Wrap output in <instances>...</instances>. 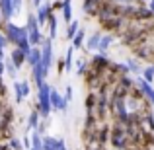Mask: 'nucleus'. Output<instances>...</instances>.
Masks as SVG:
<instances>
[{
  "mask_svg": "<svg viewBox=\"0 0 154 150\" xmlns=\"http://www.w3.org/2000/svg\"><path fill=\"white\" fill-rule=\"evenodd\" d=\"M6 41H12L16 45V49L23 51L26 55L31 49L29 41H27L26 27H18L16 23H12V22H6Z\"/></svg>",
  "mask_w": 154,
  "mask_h": 150,
  "instance_id": "nucleus-1",
  "label": "nucleus"
},
{
  "mask_svg": "<svg viewBox=\"0 0 154 150\" xmlns=\"http://www.w3.org/2000/svg\"><path fill=\"white\" fill-rule=\"evenodd\" d=\"M39 98H37V113L39 117H43V119H47V117L51 115V103H49V94H51V88L49 84L43 80L41 84H39Z\"/></svg>",
  "mask_w": 154,
  "mask_h": 150,
  "instance_id": "nucleus-2",
  "label": "nucleus"
},
{
  "mask_svg": "<svg viewBox=\"0 0 154 150\" xmlns=\"http://www.w3.org/2000/svg\"><path fill=\"white\" fill-rule=\"evenodd\" d=\"M26 33H27V41H29L31 47H39V45H41L43 37H41V33H39V26H37V20H35V14L27 16Z\"/></svg>",
  "mask_w": 154,
  "mask_h": 150,
  "instance_id": "nucleus-3",
  "label": "nucleus"
},
{
  "mask_svg": "<svg viewBox=\"0 0 154 150\" xmlns=\"http://www.w3.org/2000/svg\"><path fill=\"white\" fill-rule=\"evenodd\" d=\"M43 47H41V66H43V72L45 74H49V68L53 64V45H51V39H45V41H41Z\"/></svg>",
  "mask_w": 154,
  "mask_h": 150,
  "instance_id": "nucleus-4",
  "label": "nucleus"
},
{
  "mask_svg": "<svg viewBox=\"0 0 154 150\" xmlns=\"http://www.w3.org/2000/svg\"><path fill=\"white\" fill-rule=\"evenodd\" d=\"M113 107H115L117 119L123 121V123H129V111H127V105H125L123 96H117V98L113 99Z\"/></svg>",
  "mask_w": 154,
  "mask_h": 150,
  "instance_id": "nucleus-5",
  "label": "nucleus"
},
{
  "mask_svg": "<svg viewBox=\"0 0 154 150\" xmlns=\"http://www.w3.org/2000/svg\"><path fill=\"white\" fill-rule=\"evenodd\" d=\"M49 103H51V109H57V111H66V107H68L64 98L55 90H51V94H49Z\"/></svg>",
  "mask_w": 154,
  "mask_h": 150,
  "instance_id": "nucleus-6",
  "label": "nucleus"
},
{
  "mask_svg": "<svg viewBox=\"0 0 154 150\" xmlns=\"http://www.w3.org/2000/svg\"><path fill=\"white\" fill-rule=\"evenodd\" d=\"M51 4L49 2H43V4H39L37 6V14H35V20H37V26H45L47 23V20H49V16H51Z\"/></svg>",
  "mask_w": 154,
  "mask_h": 150,
  "instance_id": "nucleus-7",
  "label": "nucleus"
},
{
  "mask_svg": "<svg viewBox=\"0 0 154 150\" xmlns=\"http://www.w3.org/2000/svg\"><path fill=\"white\" fill-rule=\"evenodd\" d=\"M0 18H2V23L10 22V18H12V2L10 0H0Z\"/></svg>",
  "mask_w": 154,
  "mask_h": 150,
  "instance_id": "nucleus-8",
  "label": "nucleus"
},
{
  "mask_svg": "<svg viewBox=\"0 0 154 150\" xmlns=\"http://www.w3.org/2000/svg\"><path fill=\"white\" fill-rule=\"evenodd\" d=\"M113 146H115L117 150H123L125 146H127V140H125V133L121 131V129H115L113 131Z\"/></svg>",
  "mask_w": 154,
  "mask_h": 150,
  "instance_id": "nucleus-9",
  "label": "nucleus"
},
{
  "mask_svg": "<svg viewBox=\"0 0 154 150\" xmlns=\"http://www.w3.org/2000/svg\"><path fill=\"white\" fill-rule=\"evenodd\" d=\"M26 60L31 64V66H35V64L41 60V49H39V47H31L29 53L26 55Z\"/></svg>",
  "mask_w": 154,
  "mask_h": 150,
  "instance_id": "nucleus-10",
  "label": "nucleus"
},
{
  "mask_svg": "<svg viewBox=\"0 0 154 150\" xmlns=\"http://www.w3.org/2000/svg\"><path fill=\"white\" fill-rule=\"evenodd\" d=\"M139 90L143 92V94L148 98V101H150V103L154 105V90H152V86H150V84H148V82H144V80L140 78V80H139Z\"/></svg>",
  "mask_w": 154,
  "mask_h": 150,
  "instance_id": "nucleus-11",
  "label": "nucleus"
},
{
  "mask_svg": "<svg viewBox=\"0 0 154 150\" xmlns=\"http://www.w3.org/2000/svg\"><path fill=\"white\" fill-rule=\"evenodd\" d=\"M60 10H63L64 22L70 23L72 22V2H70V0H63V2H60Z\"/></svg>",
  "mask_w": 154,
  "mask_h": 150,
  "instance_id": "nucleus-12",
  "label": "nucleus"
},
{
  "mask_svg": "<svg viewBox=\"0 0 154 150\" xmlns=\"http://www.w3.org/2000/svg\"><path fill=\"white\" fill-rule=\"evenodd\" d=\"M23 60H26V53H23V51H20V49H14V51H12V59H10V63L14 64L16 68L22 66Z\"/></svg>",
  "mask_w": 154,
  "mask_h": 150,
  "instance_id": "nucleus-13",
  "label": "nucleus"
},
{
  "mask_svg": "<svg viewBox=\"0 0 154 150\" xmlns=\"http://www.w3.org/2000/svg\"><path fill=\"white\" fill-rule=\"evenodd\" d=\"M84 35H86V33H84V29H78V31L74 33V37L70 39V41H72V45H70L72 49H78V47L82 45V41H84Z\"/></svg>",
  "mask_w": 154,
  "mask_h": 150,
  "instance_id": "nucleus-14",
  "label": "nucleus"
},
{
  "mask_svg": "<svg viewBox=\"0 0 154 150\" xmlns=\"http://www.w3.org/2000/svg\"><path fill=\"white\" fill-rule=\"evenodd\" d=\"M47 22H49V39L53 41V39L57 37V18L55 16H49V20H47Z\"/></svg>",
  "mask_w": 154,
  "mask_h": 150,
  "instance_id": "nucleus-15",
  "label": "nucleus"
},
{
  "mask_svg": "<svg viewBox=\"0 0 154 150\" xmlns=\"http://www.w3.org/2000/svg\"><path fill=\"white\" fill-rule=\"evenodd\" d=\"M111 41H113V37H111V35H103V37H100L98 49L102 51V53H105V51H107V47L111 45Z\"/></svg>",
  "mask_w": 154,
  "mask_h": 150,
  "instance_id": "nucleus-16",
  "label": "nucleus"
},
{
  "mask_svg": "<svg viewBox=\"0 0 154 150\" xmlns=\"http://www.w3.org/2000/svg\"><path fill=\"white\" fill-rule=\"evenodd\" d=\"M98 2H100V0H84V8H82V10L86 12V14H94Z\"/></svg>",
  "mask_w": 154,
  "mask_h": 150,
  "instance_id": "nucleus-17",
  "label": "nucleus"
},
{
  "mask_svg": "<svg viewBox=\"0 0 154 150\" xmlns=\"http://www.w3.org/2000/svg\"><path fill=\"white\" fill-rule=\"evenodd\" d=\"M78 29H80L78 22H76V20H74V22H70V23H68V29H66V37L72 39V37H74V33H76Z\"/></svg>",
  "mask_w": 154,
  "mask_h": 150,
  "instance_id": "nucleus-18",
  "label": "nucleus"
},
{
  "mask_svg": "<svg viewBox=\"0 0 154 150\" xmlns=\"http://www.w3.org/2000/svg\"><path fill=\"white\" fill-rule=\"evenodd\" d=\"M100 37H102V35H100V33H94V35H92V37L88 39V43H86V45H88V49H92V51H94V49H98Z\"/></svg>",
  "mask_w": 154,
  "mask_h": 150,
  "instance_id": "nucleus-19",
  "label": "nucleus"
},
{
  "mask_svg": "<svg viewBox=\"0 0 154 150\" xmlns=\"http://www.w3.org/2000/svg\"><path fill=\"white\" fill-rule=\"evenodd\" d=\"M37 125H39V113L33 111L29 115V125H27V129H37Z\"/></svg>",
  "mask_w": 154,
  "mask_h": 150,
  "instance_id": "nucleus-20",
  "label": "nucleus"
},
{
  "mask_svg": "<svg viewBox=\"0 0 154 150\" xmlns=\"http://www.w3.org/2000/svg\"><path fill=\"white\" fill-rule=\"evenodd\" d=\"M10 2H12V16H18L20 12H22L23 0H10Z\"/></svg>",
  "mask_w": 154,
  "mask_h": 150,
  "instance_id": "nucleus-21",
  "label": "nucleus"
},
{
  "mask_svg": "<svg viewBox=\"0 0 154 150\" xmlns=\"http://www.w3.org/2000/svg\"><path fill=\"white\" fill-rule=\"evenodd\" d=\"M143 80H144V82H148V84L154 80V68H152V66H148L146 70L143 72Z\"/></svg>",
  "mask_w": 154,
  "mask_h": 150,
  "instance_id": "nucleus-22",
  "label": "nucleus"
},
{
  "mask_svg": "<svg viewBox=\"0 0 154 150\" xmlns=\"http://www.w3.org/2000/svg\"><path fill=\"white\" fill-rule=\"evenodd\" d=\"M18 86H20V94H22V98L29 96V84H27V82H18Z\"/></svg>",
  "mask_w": 154,
  "mask_h": 150,
  "instance_id": "nucleus-23",
  "label": "nucleus"
},
{
  "mask_svg": "<svg viewBox=\"0 0 154 150\" xmlns=\"http://www.w3.org/2000/svg\"><path fill=\"white\" fill-rule=\"evenodd\" d=\"M72 55H74V49H72V47H68V51H66V60H64V64H66L68 70L72 68Z\"/></svg>",
  "mask_w": 154,
  "mask_h": 150,
  "instance_id": "nucleus-24",
  "label": "nucleus"
},
{
  "mask_svg": "<svg viewBox=\"0 0 154 150\" xmlns=\"http://www.w3.org/2000/svg\"><path fill=\"white\" fill-rule=\"evenodd\" d=\"M127 68L131 72H140V66H139V63H137L135 59H129V63H127Z\"/></svg>",
  "mask_w": 154,
  "mask_h": 150,
  "instance_id": "nucleus-25",
  "label": "nucleus"
},
{
  "mask_svg": "<svg viewBox=\"0 0 154 150\" xmlns=\"http://www.w3.org/2000/svg\"><path fill=\"white\" fill-rule=\"evenodd\" d=\"M4 68H6V72H8V74L12 76V78H14V76H16V70H18V68H16L14 64L10 63V60H6V64H4Z\"/></svg>",
  "mask_w": 154,
  "mask_h": 150,
  "instance_id": "nucleus-26",
  "label": "nucleus"
},
{
  "mask_svg": "<svg viewBox=\"0 0 154 150\" xmlns=\"http://www.w3.org/2000/svg\"><path fill=\"white\" fill-rule=\"evenodd\" d=\"M53 150H68V148H66V142H64L63 139H57V140H55V146H53Z\"/></svg>",
  "mask_w": 154,
  "mask_h": 150,
  "instance_id": "nucleus-27",
  "label": "nucleus"
},
{
  "mask_svg": "<svg viewBox=\"0 0 154 150\" xmlns=\"http://www.w3.org/2000/svg\"><path fill=\"white\" fill-rule=\"evenodd\" d=\"M94 105H96V98H94V96H88V99H86V107H88V109H92Z\"/></svg>",
  "mask_w": 154,
  "mask_h": 150,
  "instance_id": "nucleus-28",
  "label": "nucleus"
},
{
  "mask_svg": "<svg viewBox=\"0 0 154 150\" xmlns=\"http://www.w3.org/2000/svg\"><path fill=\"white\" fill-rule=\"evenodd\" d=\"M10 148H12V150H22V144H20L16 139H12V140H10Z\"/></svg>",
  "mask_w": 154,
  "mask_h": 150,
  "instance_id": "nucleus-29",
  "label": "nucleus"
},
{
  "mask_svg": "<svg viewBox=\"0 0 154 150\" xmlns=\"http://www.w3.org/2000/svg\"><path fill=\"white\" fill-rule=\"evenodd\" d=\"M63 98H64V101H66V103L72 99V88H70V86H66V94H64Z\"/></svg>",
  "mask_w": 154,
  "mask_h": 150,
  "instance_id": "nucleus-30",
  "label": "nucleus"
},
{
  "mask_svg": "<svg viewBox=\"0 0 154 150\" xmlns=\"http://www.w3.org/2000/svg\"><path fill=\"white\" fill-rule=\"evenodd\" d=\"M6 35H2V33H0V51H4V47H6Z\"/></svg>",
  "mask_w": 154,
  "mask_h": 150,
  "instance_id": "nucleus-31",
  "label": "nucleus"
},
{
  "mask_svg": "<svg viewBox=\"0 0 154 150\" xmlns=\"http://www.w3.org/2000/svg\"><path fill=\"white\" fill-rule=\"evenodd\" d=\"M121 84H123V88H131V80H129V78H125V76L121 78Z\"/></svg>",
  "mask_w": 154,
  "mask_h": 150,
  "instance_id": "nucleus-32",
  "label": "nucleus"
},
{
  "mask_svg": "<svg viewBox=\"0 0 154 150\" xmlns=\"http://www.w3.org/2000/svg\"><path fill=\"white\" fill-rule=\"evenodd\" d=\"M84 68H86V63H84V60H78V72H84Z\"/></svg>",
  "mask_w": 154,
  "mask_h": 150,
  "instance_id": "nucleus-33",
  "label": "nucleus"
},
{
  "mask_svg": "<svg viewBox=\"0 0 154 150\" xmlns=\"http://www.w3.org/2000/svg\"><path fill=\"white\" fill-rule=\"evenodd\" d=\"M23 144H26V148H27V150L31 148V140H29V139H23Z\"/></svg>",
  "mask_w": 154,
  "mask_h": 150,
  "instance_id": "nucleus-34",
  "label": "nucleus"
},
{
  "mask_svg": "<svg viewBox=\"0 0 154 150\" xmlns=\"http://www.w3.org/2000/svg\"><path fill=\"white\" fill-rule=\"evenodd\" d=\"M148 12H150V14H154V0L150 2V6H148Z\"/></svg>",
  "mask_w": 154,
  "mask_h": 150,
  "instance_id": "nucleus-35",
  "label": "nucleus"
},
{
  "mask_svg": "<svg viewBox=\"0 0 154 150\" xmlns=\"http://www.w3.org/2000/svg\"><path fill=\"white\" fill-rule=\"evenodd\" d=\"M43 150H53V146H49V144H43Z\"/></svg>",
  "mask_w": 154,
  "mask_h": 150,
  "instance_id": "nucleus-36",
  "label": "nucleus"
},
{
  "mask_svg": "<svg viewBox=\"0 0 154 150\" xmlns=\"http://www.w3.org/2000/svg\"><path fill=\"white\" fill-rule=\"evenodd\" d=\"M33 4H35V6H39V4H41V0H33Z\"/></svg>",
  "mask_w": 154,
  "mask_h": 150,
  "instance_id": "nucleus-37",
  "label": "nucleus"
},
{
  "mask_svg": "<svg viewBox=\"0 0 154 150\" xmlns=\"http://www.w3.org/2000/svg\"><path fill=\"white\" fill-rule=\"evenodd\" d=\"M117 2H131V0H117Z\"/></svg>",
  "mask_w": 154,
  "mask_h": 150,
  "instance_id": "nucleus-38",
  "label": "nucleus"
},
{
  "mask_svg": "<svg viewBox=\"0 0 154 150\" xmlns=\"http://www.w3.org/2000/svg\"><path fill=\"white\" fill-rule=\"evenodd\" d=\"M2 26H4V23H2V18H0V27H2Z\"/></svg>",
  "mask_w": 154,
  "mask_h": 150,
  "instance_id": "nucleus-39",
  "label": "nucleus"
}]
</instances>
